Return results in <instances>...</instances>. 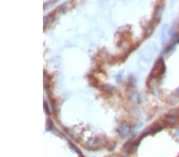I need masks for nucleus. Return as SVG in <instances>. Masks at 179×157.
<instances>
[{"instance_id": "obj_1", "label": "nucleus", "mask_w": 179, "mask_h": 157, "mask_svg": "<svg viewBox=\"0 0 179 157\" xmlns=\"http://www.w3.org/2000/svg\"><path fill=\"white\" fill-rule=\"evenodd\" d=\"M166 70V67H165V64L163 59H159L158 60H157V62L154 64V68L152 69L151 72V76H153L154 78L156 77H160L162 76Z\"/></svg>"}, {"instance_id": "obj_2", "label": "nucleus", "mask_w": 179, "mask_h": 157, "mask_svg": "<svg viewBox=\"0 0 179 157\" xmlns=\"http://www.w3.org/2000/svg\"><path fill=\"white\" fill-rule=\"evenodd\" d=\"M178 119L176 117H174V116H170L168 118H167V123H169L170 125H175L177 122Z\"/></svg>"}]
</instances>
